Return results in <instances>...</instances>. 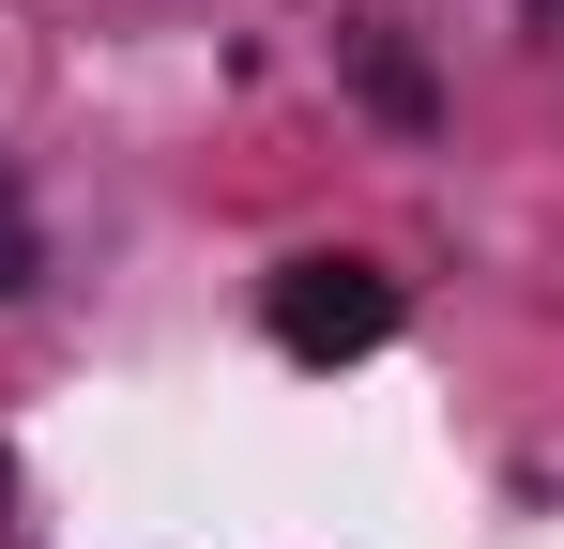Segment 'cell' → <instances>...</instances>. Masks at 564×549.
I'll list each match as a JSON object with an SVG mask.
<instances>
[{
	"instance_id": "1",
	"label": "cell",
	"mask_w": 564,
	"mask_h": 549,
	"mask_svg": "<svg viewBox=\"0 0 564 549\" xmlns=\"http://www.w3.org/2000/svg\"><path fill=\"white\" fill-rule=\"evenodd\" d=\"M260 321H275V352H290V366H367L381 336H397V274L351 260V245H321V260H275Z\"/></svg>"
},
{
	"instance_id": "2",
	"label": "cell",
	"mask_w": 564,
	"mask_h": 549,
	"mask_svg": "<svg viewBox=\"0 0 564 549\" xmlns=\"http://www.w3.org/2000/svg\"><path fill=\"white\" fill-rule=\"evenodd\" d=\"M351 77H367V107L381 122H443V92H427V62L381 31V15H351Z\"/></svg>"
},
{
	"instance_id": "3",
	"label": "cell",
	"mask_w": 564,
	"mask_h": 549,
	"mask_svg": "<svg viewBox=\"0 0 564 549\" xmlns=\"http://www.w3.org/2000/svg\"><path fill=\"white\" fill-rule=\"evenodd\" d=\"M31 290V214H15V183H0V305Z\"/></svg>"
},
{
	"instance_id": "4",
	"label": "cell",
	"mask_w": 564,
	"mask_h": 549,
	"mask_svg": "<svg viewBox=\"0 0 564 549\" xmlns=\"http://www.w3.org/2000/svg\"><path fill=\"white\" fill-rule=\"evenodd\" d=\"M0 519H15V458H0Z\"/></svg>"
},
{
	"instance_id": "5",
	"label": "cell",
	"mask_w": 564,
	"mask_h": 549,
	"mask_svg": "<svg viewBox=\"0 0 564 549\" xmlns=\"http://www.w3.org/2000/svg\"><path fill=\"white\" fill-rule=\"evenodd\" d=\"M534 31H564V0H534Z\"/></svg>"
}]
</instances>
